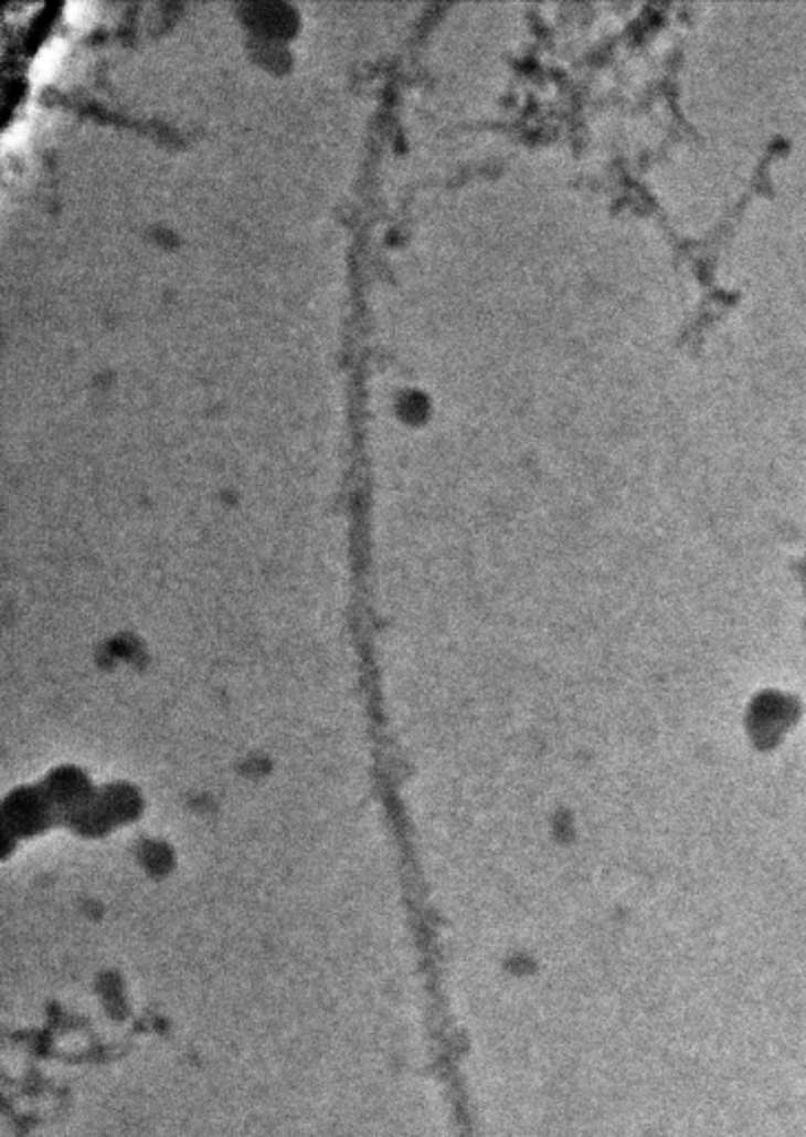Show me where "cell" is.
<instances>
[{
  "label": "cell",
  "mask_w": 806,
  "mask_h": 1137,
  "mask_svg": "<svg viewBox=\"0 0 806 1137\" xmlns=\"http://www.w3.org/2000/svg\"><path fill=\"white\" fill-rule=\"evenodd\" d=\"M63 50H65V43L61 39H54L50 41L41 52L39 56L34 59V65H32V76L39 78V81H45L47 76H52L61 63V56H63Z\"/></svg>",
  "instance_id": "1"
},
{
  "label": "cell",
  "mask_w": 806,
  "mask_h": 1137,
  "mask_svg": "<svg viewBox=\"0 0 806 1137\" xmlns=\"http://www.w3.org/2000/svg\"><path fill=\"white\" fill-rule=\"evenodd\" d=\"M28 131H30V120H19V123H14V125L6 131V136H3L6 147H14V145L23 143V140H25V136H28Z\"/></svg>",
  "instance_id": "2"
}]
</instances>
